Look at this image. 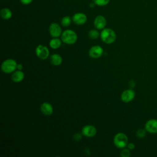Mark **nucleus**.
Wrapping results in <instances>:
<instances>
[{
    "label": "nucleus",
    "instance_id": "20",
    "mask_svg": "<svg viewBox=\"0 0 157 157\" xmlns=\"http://www.w3.org/2000/svg\"><path fill=\"white\" fill-rule=\"evenodd\" d=\"M147 132L145 128H140L137 131L136 136L139 139H143L145 137Z\"/></svg>",
    "mask_w": 157,
    "mask_h": 157
},
{
    "label": "nucleus",
    "instance_id": "23",
    "mask_svg": "<svg viewBox=\"0 0 157 157\" xmlns=\"http://www.w3.org/2000/svg\"><path fill=\"white\" fill-rule=\"evenodd\" d=\"M73 139L76 141H78L82 139V135L80 133H76L74 135Z\"/></svg>",
    "mask_w": 157,
    "mask_h": 157
},
{
    "label": "nucleus",
    "instance_id": "7",
    "mask_svg": "<svg viewBox=\"0 0 157 157\" xmlns=\"http://www.w3.org/2000/svg\"><path fill=\"white\" fill-rule=\"evenodd\" d=\"M135 91L132 89H128L124 90L121 95V99L124 102H129L132 101L135 98Z\"/></svg>",
    "mask_w": 157,
    "mask_h": 157
},
{
    "label": "nucleus",
    "instance_id": "17",
    "mask_svg": "<svg viewBox=\"0 0 157 157\" xmlns=\"http://www.w3.org/2000/svg\"><path fill=\"white\" fill-rule=\"evenodd\" d=\"M61 45V40L58 37H53L49 42L50 47L53 49L58 48Z\"/></svg>",
    "mask_w": 157,
    "mask_h": 157
},
{
    "label": "nucleus",
    "instance_id": "4",
    "mask_svg": "<svg viewBox=\"0 0 157 157\" xmlns=\"http://www.w3.org/2000/svg\"><path fill=\"white\" fill-rule=\"evenodd\" d=\"M17 63L13 59H7L4 60L1 64V70L6 74L13 72L17 69Z\"/></svg>",
    "mask_w": 157,
    "mask_h": 157
},
{
    "label": "nucleus",
    "instance_id": "12",
    "mask_svg": "<svg viewBox=\"0 0 157 157\" xmlns=\"http://www.w3.org/2000/svg\"><path fill=\"white\" fill-rule=\"evenodd\" d=\"M107 21L102 15H98L94 20V25L97 29H103L106 26Z\"/></svg>",
    "mask_w": 157,
    "mask_h": 157
},
{
    "label": "nucleus",
    "instance_id": "10",
    "mask_svg": "<svg viewBox=\"0 0 157 157\" xmlns=\"http://www.w3.org/2000/svg\"><path fill=\"white\" fill-rule=\"evenodd\" d=\"M72 21L74 23L77 25H84L87 21L86 15L82 12H78L75 13L72 16Z\"/></svg>",
    "mask_w": 157,
    "mask_h": 157
},
{
    "label": "nucleus",
    "instance_id": "19",
    "mask_svg": "<svg viewBox=\"0 0 157 157\" xmlns=\"http://www.w3.org/2000/svg\"><path fill=\"white\" fill-rule=\"evenodd\" d=\"M88 36L91 39H96L99 36V33L97 29H91L88 32Z\"/></svg>",
    "mask_w": 157,
    "mask_h": 157
},
{
    "label": "nucleus",
    "instance_id": "27",
    "mask_svg": "<svg viewBox=\"0 0 157 157\" xmlns=\"http://www.w3.org/2000/svg\"><path fill=\"white\" fill-rule=\"evenodd\" d=\"M96 6V4L94 2H91L90 4V7H91V8H93V7H94V6Z\"/></svg>",
    "mask_w": 157,
    "mask_h": 157
},
{
    "label": "nucleus",
    "instance_id": "16",
    "mask_svg": "<svg viewBox=\"0 0 157 157\" xmlns=\"http://www.w3.org/2000/svg\"><path fill=\"white\" fill-rule=\"evenodd\" d=\"M0 15L2 19L9 20V19L11 18V17L12 16V11L9 8L4 7L1 10Z\"/></svg>",
    "mask_w": 157,
    "mask_h": 157
},
{
    "label": "nucleus",
    "instance_id": "11",
    "mask_svg": "<svg viewBox=\"0 0 157 157\" xmlns=\"http://www.w3.org/2000/svg\"><path fill=\"white\" fill-rule=\"evenodd\" d=\"M97 132L96 129L94 126L86 125L82 129V134L88 137H94Z\"/></svg>",
    "mask_w": 157,
    "mask_h": 157
},
{
    "label": "nucleus",
    "instance_id": "5",
    "mask_svg": "<svg viewBox=\"0 0 157 157\" xmlns=\"http://www.w3.org/2000/svg\"><path fill=\"white\" fill-rule=\"evenodd\" d=\"M36 54L39 59L44 60L48 57L50 52L46 46L39 45L36 48Z\"/></svg>",
    "mask_w": 157,
    "mask_h": 157
},
{
    "label": "nucleus",
    "instance_id": "2",
    "mask_svg": "<svg viewBox=\"0 0 157 157\" xmlns=\"http://www.w3.org/2000/svg\"><path fill=\"white\" fill-rule=\"evenodd\" d=\"M62 41L66 44L72 45L76 42L77 40V35L75 31L71 29H66L61 34Z\"/></svg>",
    "mask_w": 157,
    "mask_h": 157
},
{
    "label": "nucleus",
    "instance_id": "14",
    "mask_svg": "<svg viewBox=\"0 0 157 157\" xmlns=\"http://www.w3.org/2000/svg\"><path fill=\"white\" fill-rule=\"evenodd\" d=\"M24 77H25L24 72L21 71V70H17L13 72L11 76V78L13 82L17 83V82H21L23 80Z\"/></svg>",
    "mask_w": 157,
    "mask_h": 157
},
{
    "label": "nucleus",
    "instance_id": "1",
    "mask_svg": "<svg viewBox=\"0 0 157 157\" xmlns=\"http://www.w3.org/2000/svg\"><path fill=\"white\" fill-rule=\"evenodd\" d=\"M100 37L102 42L107 44H111L116 40V34L110 28H104L100 34Z\"/></svg>",
    "mask_w": 157,
    "mask_h": 157
},
{
    "label": "nucleus",
    "instance_id": "21",
    "mask_svg": "<svg viewBox=\"0 0 157 157\" xmlns=\"http://www.w3.org/2000/svg\"><path fill=\"white\" fill-rule=\"evenodd\" d=\"M110 0H93L96 5L99 6H105L109 3Z\"/></svg>",
    "mask_w": 157,
    "mask_h": 157
},
{
    "label": "nucleus",
    "instance_id": "25",
    "mask_svg": "<svg viewBox=\"0 0 157 157\" xmlns=\"http://www.w3.org/2000/svg\"><path fill=\"white\" fill-rule=\"evenodd\" d=\"M127 147L129 150H134L135 148V145L133 143H128Z\"/></svg>",
    "mask_w": 157,
    "mask_h": 157
},
{
    "label": "nucleus",
    "instance_id": "18",
    "mask_svg": "<svg viewBox=\"0 0 157 157\" xmlns=\"http://www.w3.org/2000/svg\"><path fill=\"white\" fill-rule=\"evenodd\" d=\"M72 20V19H71V18L69 16H65L63 17V18L61 19V23L63 26L67 27L71 25Z\"/></svg>",
    "mask_w": 157,
    "mask_h": 157
},
{
    "label": "nucleus",
    "instance_id": "15",
    "mask_svg": "<svg viewBox=\"0 0 157 157\" xmlns=\"http://www.w3.org/2000/svg\"><path fill=\"white\" fill-rule=\"evenodd\" d=\"M63 59L61 56L57 53H54L52 54L50 56V62L52 65L54 66H59L62 63Z\"/></svg>",
    "mask_w": 157,
    "mask_h": 157
},
{
    "label": "nucleus",
    "instance_id": "22",
    "mask_svg": "<svg viewBox=\"0 0 157 157\" xmlns=\"http://www.w3.org/2000/svg\"><path fill=\"white\" fill-rule=\"evenodd\" d=\"M130 150L128 148H123L120 153V155L121 157H129L131 153H130Z\"/></svg>",
    "mask_w": 157,
    "mask_h": 157
},
{
    "label": "nucleus",
    "instance_id": "8",
    "mask_svg": "<svg viewBox=\"0 0 157 157\" xmlns=\"http://www.w3.org/2000/svg\"><path fill=\"white\" fill-rule=\"evenodd\" d=\"M49 33L52 37H58L61 36L62 30L60 26L56 23H52L49 26Z\"/></svg>",
    "mask_w": 157,
    "mask_h": 157
},
{
    "label": "nucleus",
    "instance_id": "26",
    "mask_svg": "<svg viewBox=\"0 0 157 157\" xmlns=\"http://www.w3.org/2000/svg\"><path fill=\"white\" fill-rule=\"evenodd\" d=\"M23 66L21 64H17V69L18 70H21L23 69Z\"/></svg>",
    "mask_w": 157,
    "mask_h": 157
},
{
    "label": "nucleus",
    "instance_id": "6",
    "mask_svg": "<svg viewBox=\"0 0 157 157\" xmlns=\"http://www.w3.org/2000/svg\"><path fill=\"white\" fill-rule=\"evenodd\" d=\"M88 54L92 58H99L103 54V48L99 45H94L90 48Z\"/></svg>",
    "mask_w": 157,
    "mask_h": 157
},
{
    "label": "nucleus",
    "instance_id": "13",
    "mask_svg": "<svg viewBox=\"0 0 157 157\" xmlns=\"http://www.w3.org/2000/svg\"><path fill=\"white\" fill-rule=\"evenodd\" d=\"M40 111L45 115H50L53 112V108L49 102H43L40 105Z\"/></svg>",
    "mask_w": 157,
    "mask_h": 157
},
{
    "label": "nucleus",
    "instance_id": "9",
    "mask_svg": "<svg viewBox=\"0 0 157 157\" xmlns=\"http://www.w3.org/2000/svg\"><path fill=\"white\" fill-rule=\"evenodd\" d=\"M145 128L150 134L157 133V120L150 119L148 120L145 124Z\"/></svg>",
    "mask_w": 157,
    "mask_h": 157
},
{
    "label": "nucleus",
    "instance_id": "3",
    "mask_svg": "<svg viewBox=\"0 0 157 157\" xmlns=\"http://www.w3.org/2000/svg\"><path fill=\"white\" fill-rule=\"evenodd\" d=\"M113 143L117 148L123 149L127 147L128 144V138L125 134L123 132H118L114 136Z\"/></svg>",
    "mask_w": 157,
    "mask_h": 157
},
{
    "label": "nucleus",
    "instance_id": "24",
    "mask_svg": "<svg viewBox=\"0 0 157 157\" xmlns=\"http://www.w3.org/2000/svg\"><path fill=\"white\" fill-rule=\"evenodd\" d=\"M33 0H20V2L23 5H28L32 2Z\"/></svg>",
    "mask_w": 157,
    "mask_h": 157
}]
</instances>
